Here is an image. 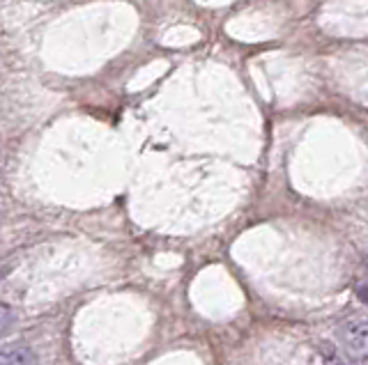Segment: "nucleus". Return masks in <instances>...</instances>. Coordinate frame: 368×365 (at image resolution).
<instances>
[{
	"instance_id": "4",
	"label": "nucleus",
	"mask_w": 368,
	"mask_h": 365,
	"mask_svg": "<svg viewBox=\"0 0 368 365\" xmlns=\"http://www.w3.org/2000/svg\"><path fill=\"white\" fill-rule=\"evenodd\" d=\"M336 365H348V363H343V361H339V363H336Z\"/></svg>"
},
{
	"instance_id": "3",
	"label": "nucleus",
	"mask_w": 368,
	"mask_h": 365,
	"mask_svg": "<svg viewBox=\"0 0 368 365\" xmlns=\"http://www.w3.org/2000/svg\"><path fill=\"white\" fill-rule=\"evenodd\" d=\"M357 296L362 298V303L368 305V285H359V287H357Z\"/></svg>"
},
{
	"instance_id": "1",
	"label": "nucleus",
	"mask_w": 368,
	"mask_h": 365,
	"mask_svg": "<svg viewBox=\"0 0 368 365\" xmlns=\"http://www.w3.org/2000/svg\"><path fill=\"white\" fill-rule=\"evenodd\" d=\"M341 343L343 347L357 356V359L368 361V315H350L341 324Z\"/></svg>"
},
{
	"instance_id": "2",
	"label": "nucleus",
	"mask_w": 368,
	"mask_h": 365,
	"mask_svg": "<svg viewBox=\"0 0 368 365\" xmlns=\"http://www.w3.org/2000/svg\"><path fill=\"white\" fill-rule=\"evenodd\" d=\"M0 365H37V354L21 343H7L0 350Z\"/></svg>"
}]
</instances>
